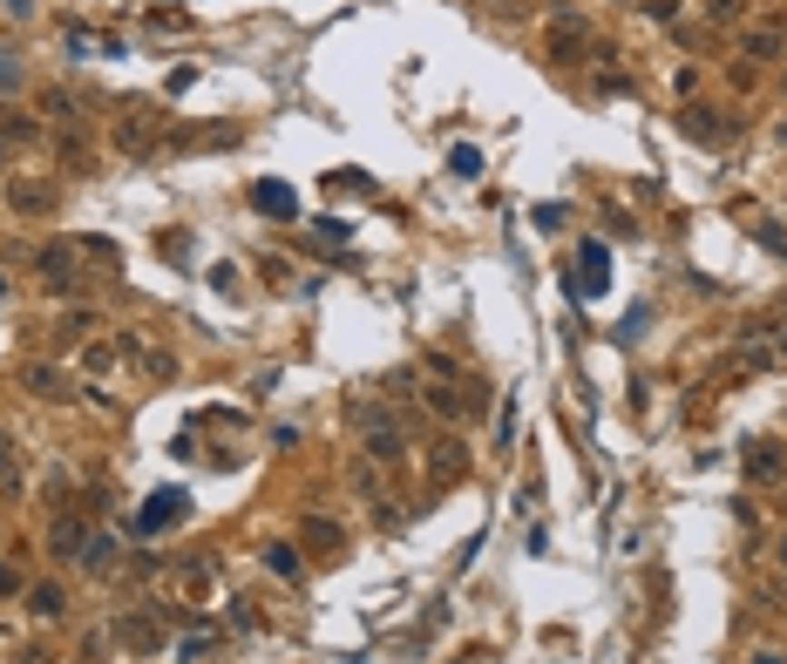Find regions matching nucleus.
<instances>
[{
  "mask_svg": "<svg viewBox=\"0 0 787 664\" xmlns=\"http://www.w3.org/2000/svg\"><path fill=\"white\" fill-rule=\"evenodd\" d=\"M48 542H54V556H75V562H82V550H89V529H82V522H54Z\"/></svg>",
  "mask_w": 787,
  "mask_h": 664,
  "instance_id": "nucleus-9",
  "label": "nucleus"
},
{
  "mask_svg": "<svg viewBox=\"0 0 787 664\" xmlns=\"http://www.w3.org/2000/svg\"><path fill=\"white\" fill-rule=\"evenodd\" d=\"M62 610V590H34V617H54Z\"/></svg>",
  "mask_w": 787,
  "mask_h": 664,
  "instance_id": "nucleus-25",
  "label": "nucleus"
},
{
  "mask_svg": "<svg viewBox=\"0 0 787 664\" xmlns=\"http://www.w3.org/2000/svg\"><path fill=\"white\" fill-rule=\"evenodd\" d=\"M27 386H34V394H68V386H62V373H54V366H27Z\"/></svg>",
  "mask_w": 787,
  "mask_h": 664,
  "instance_id": "nucleus-19",
  "label": "nucleus"
},
{
  "mask_svg": "<svg viewBox=\"0 0 787 664\" xmlns=\"http://www.w3.org/2000/svg\"><path fill=\"white\" fill-rule=\"evenodd\" d=\"M781 461H787L781 447H761V441L747 447V474H753V482H767V474H781Z\"/></svg>",
  "mask_w": 787,
  "mask_h": 664,
  "instance_id": "nucleus-13",
  "label": "nucleus"
},
{
  "mask_svg": "<svg viewBox=\"0 0 787 664\" xmlns=\"http://www.w3.org/2000/svg\"><path fill=\"white\" fill-rule=\"evenodd\" d=\"M0 89H21V62L14 54H0Z\"/></svg>",
  "mask_w": 787,
  "mask_h": 664,
  "instance_id": "nucleus-26",
  "label": "nucleus"
},
{
  "mask_svg": "<svg viewBox=\"0 0 787 664\" xmlns=\"http://www.w3.org/2000/svg\"><path fill=\"white\" fill-rule=\"evenodd\" d=\"M448 170H455L462 183H476V177H482V150H476V142H455V150H448Z\"/></svg>",
  "mask_w": 787,
  "mask_h": 664,
  "instance_id": "nucleus-12",
  "label": "nucleus"
},
{
  "mask_svg": "<svg viewBox=\"0 0 787 664\" xmlns=\"http://www.w3.org/2000/svg\"><path fill=\"white\" fill-rule=\"evenodd\" d=\"M116 339H123V353H130L136 366L150 373V380H170V353H156V346H143V339H130V332H116Z\"/></svg>",
  "mask_w": 787,
  "mask_h": 664,
  "instance_id": "nucleus-7",
  "label": "nucleus"
},
{
  "mask_svg": "<svg viewBox=\"0 0 787 664\" xmlns=\"http://www.w3.org/2000/svg\"><path fill=\"white\" fill-rule=\"evenodd\" d=\"M299 542H312L320 556H339V550H347V536H339V522H326V515H306V522H299Z\"/></svg>",
  "mask_w": 787,
  "mask_h": 664,
  "instance_id": "nucleus-4",
  "label": "nucleus"
},
{
  "mask_svg": "<svg viewBox=\"0 0 787 664\" xmlns=\"http://www.w3.org/2000/svg\"><path fill=\"white\" fill-rule=\"evenodd\" d=\"M251 204H259L265 218H285V224L299 218V197H292V183H259V190H251Z\"/></svg>",
  "mask_w": 787,
  "mask_h": 664,
  "instance_id": "nucleus-3",
  "label": "nucleus"
},
{
  "mask_svg": "<svg viewBox=\"0 0 787 664\" xmlns=\"http://www.w3.org/2000/svg\"><path fill=\"white\" fill-rule=\"evenodd\" d=\"M0 298H7V285H0Z\"/></svg>",
  "mask_w": 787,
  "mask_h": 664,
  "instance_id": "nucleus-30",
  "label": "nucleus"
},
{
  "mask_svg": "<svg viewBox=\"0 0 787 664\" xmlns=\"http://www.w3.org/2000/svg\"><path fill=\"white\" fill-rule=\"evenodd\" d=\"M14 590H21V576H14L7 562H0V597H14Z\"/></svg>",
  "mask_w": 787,
  "mask_h": 664,
  "instance_id": "nucleus-27",
  "label": "nucleus"
},
{
  "mask_svg": "<svg viewBox=\"0 0 787 664\" xmlns=\"http://www.w3.org/2000/svg\"><path fill=\"white\" fill-rule=\"evenodd\" d=\"M0 495H21V461L7 454V441H0Z\"/></svg>",
  "mask_w": 787,
  "mask_h": 664,
  "instance_id": "nucleus-20",
  "label": "nucleus"
},
{
  "mask_svg": "<svg viewBox=\"0 0 787 664\" xmlns=\"http://www.w3.org/2000/svg\"><path fill=\"white\" fill-rule=\"evenodd\" d=\"M679 122H685V136H699V142H726L733 136V122H713V109H679Z\"/></svg>",
  "mask_w": 787,
  "mask_h": 664,
  "instance_id": "nucleus-6",
  "label": "nucleus"
},
{
  "mask_svg": "<svg viewBox=\"0 0 787 664\" xmlns=\"http://www.w3.org/2000/svg\"><path fill=\"white\" fill-rule=\"evenodd\" d=\"M374 482H380L374 461H353V488H360V495H374Z\"/></svg>",
  "mask_w": 787,
  "mask_h": 664,
  "instance_id": "nucleus-24",
  "label": "nucleus"
},
{
  "mask_svg": "<svg viewBox=\"0 0 787 664\" xmlns=\"http://www.w3.org/2000/svg\"><path fill=\"white\" fill-rule=\"evenodd\" d=\"M183 590L204 603V597H211V562H191V570H183Z\"/></svg>",
  "mask_w": 787,
  "mask_h": 664,
  "instance_id": "nucleus-22",
  "label": "nucleus"
},
{
  "mask_svg": "<svg viewBox=\"0 0 787 664\" xmlns=\"http://www.w3.org/2000/svg\"><path fill=\"white\" fill-rule=\"evenodd\" d=\"M753 664H787L781 651H753Z\"/></svg>",
  "mask_w": 787,
  "mask_h": 664,
  "instance_id": "nucleus-28",
  "label": "nucleus"
},
{
  "mask_svg": "<svg viewBox=\"0 0 787 664\" xmlns=\"http://www.w3.org/2000/svg\"><path fill=\"white\" fill-rule=\"evenodd\" d=\"M781 570H787V536H781Z\"/></svg>",
  "mask_w": 787,
  "mask_h": 664,
  "instance_id": "nucleus-29",
  "label": "nucleus"
},
{
  "mask_svg": "<svg viewBox=\"0 0 787 664\" xmlns=\"http://www.w3.org/2000/svg\"><path fill=\"white\" fill-rule=\"evenodd\" d=\"M183 509H191V502H183V488H156V495L143 502V515H136V529H143V536H156V529H170V522H183Z\"/></svg>",
  "mask_w": 787,
  "mask_h": 664,
  "instance_id": "nucleus-1",
  "label": "nucleus"
},
{
  "mask_svg": "<svg viewBox=\"0 0 787 664\" xmlns=\"http://www.w3.org/2000/svg\"><path fill=\"white\" fill-rule=\"evenodd\" d=\"M428 407H435V414H448V421H455V414H462V394H448V386H428Z\"/></svg>",
  "mask_w": 787,
  "mask_h": 664,
  "instance_id": "nucleus-23",
  "label": "nucleus"
},
{
  "mask_svg": "<svg viewBox=\"0 0 787 664\" xmlns=\"http://www.w3.org/2000/svg\"><path fill=\"white\" fill-rule=\"evenodd\" d=\"M7 197H14V210H48V204H54V190H48V183H14Z\"/></svg>",
  "mask_w": 787,
  "mask_h": 664,
  "instance_id": "nucleus-14",
  "label": "nucleus"
},
{
  "mask_svg": "<svg viewBox=\"0 0 787 664\" xmlns=\"http://www.w3.org/2000/svg\"><path fill=\"white\" fill-rule=\"evenodd\" d=\"M109 562H116V542H109V536H89V550H82V570H89V576H103Z\"/></svg>",
  "mask_w": 787,
  "mask_h": 664,
  "instance_id": "nucleus-16",
  "label": "nucleus"
},
{
  "mask_svg": "<svg viewBox=\"0 0 787 664\" xmlns=\"http://www.w3.org/2000/svg\"><path fill=\"white\" fill-rule=\"evenodd\" d=\"M740 14H747V0H706V21L713 27H733Z\"/></svg>",
  "mask_w": 787,
  "mask_h": 664,
  "instance_id": "nucleus-18",
  "label": "nucleus"
},
{
  "mask_svg": "<svg viewBox=\"0 0 787 664\" xmlns=\"http://www.w3.org/2000/svg\"><path fill=\"white\" fill-rule=\"evenodd\" d=\"M577 265H584V285H577V292L584 298H591V292H605V271H611V251H605V244H584V251H577Z\"/></svg>",
  "mask_w": 787,
  "mask_h": 664,
  "instance_id": "nucleus-5",
  "label": "nucleus"
},
{
  "mask_svg": "<svg viewBox=\"0 0 787 664\" xmlns=\"http://www.w3.org/2000/svg\"><path fill=\"white\" fill-rule=\"evenodd\" d=\"M408 454V435H400L394 421H374L367 427V461H400Z\"/></svg>",
  "mask_w": 787,
  "mask_h": 664,
  "instance_id": "nucleus-2",
  "label": "nucleus"
},
{
  "mask_svg": "<svg viewBox=\"0 0 787 664\" xmlns=\"http://www.w3.org/2000/svg\"><path fill=\"white\" fill-rule=\"evenodd\" d=\"M116 638L130 644V651H143V658L156 651V624H150V617H130V624H116Z\"/></svg>",
  "mask_w": 787,
  "mask_h": 664,
  "instance_id": "nucleus-11",
  "label": "nucleus"
},
{
  "mask_svg": "<svg viewBox=\"0 0 787 664\" xmlns=\"http://www.w3.org/2000/svg\"><path fill=\"white\" fill-rule=\"evenodd\" d=\"M265 562H271L279 576H299V550H292V542H271V550H265Z\"/></svg>",
  "mask_w": 787,
  "mask_h": 664,
  "instance_id": "nucleus-21",
  "label": "nucleus"
},
{
  "mask_svg": "<svg viewBox=\"0 0 787 664\" xmlns=\"http://www.w3.org/2000/svg\"><path fill=\"white\" fill-rule=\"evenodd\" d=\"M41 271H48V285H54V292H75V265H68V251H62V244H48V251H41Z\"/></svg>",
  "mask_w": 787,
  "mask_h": 664,
  "instance_id": "nucleus-8",
  "label": "nucleus"
},
{
  "mask_svg": "<svg viewBox=\"0 0 787 664\" xmlns=\"http://www.w3.org/2000/svg\"><path fill=\"white\" fill-rule=\"evenodd\" d=\"M150 136H156V115H150V109H130V122H123V142H130V150H143Z\"/></svg>",
  "mask_w": 787,
  "mask_h": 664,
  "instance_id": "nucleus-17",
  "label": "nucleus"
},
{
  "mask_svg": "<svg viewBox=\"0 0 787 664\" xmlns=\"http://www.w3.org/2000/svg\"><path fill=\"white\" fill-rule=\"evenodd\" d=\"M747 54H753V62H767V54L781 62V54H787V34H781V27H753V34H747Z\"/></svg>",
  "mask_w": 787,
  "mask_h": 664,
  "instance_id": "nucleus-10",
  "label": "nucleus"
},
{
  "mask_svg": "<svg viewBox=\"0 0 787 664\" xmlns=\"http://www.w3.org/2000/svg\"><path fill=\"white\" fill-rule=\"evenodd\" d=\"M116 353H123V339H95V346H82V366L109 373V366H116Z\"/></svg>",
  "mask_w": 787,
  "mask_h": 664,
  "instance_id": "nucleus-15",
  "label": "nucleus"
}]
</instances>
